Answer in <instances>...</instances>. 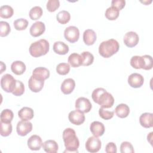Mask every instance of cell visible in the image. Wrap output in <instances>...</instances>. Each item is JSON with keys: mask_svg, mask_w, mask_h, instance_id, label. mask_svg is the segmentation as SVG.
I'll list each match as a JSON object with an SVG mask.
<instances>
[{"mask_svg": "<svg viewBox=\"0 0 153 153\" xmlns=\"http://www.w3.org/2000/svg\"><path fill=\"white\" fill-rule=\"evenodd\" d=\"M45 30V26L42 22H36L30 27V34L33 37L41 36Z\"/></svg>", "mask_w": 153, "mask_h": 153, "instance_id": "9a60e30c", "label": "cell"}, {"mask_svg": "<svg viewBox=\"0 0 153 153\" xmlns=\"http://www.w3.org/2000/svg\"><path fill=\"white\" fill-rule=\"evenodd\" d=\"M75 87V82L72 78L65 79L61 84V91L65 94H71Z\"/></svg>", "mask_w": 153, "mask_h": 153, "instance_id": "e0dca14e", "label": "cell"}, {"mask_svg": "<svg viewBox=\"0 0 153 153\" xmlns=\"http://www.w3.org/2000/svg\"><path fill=\"white\" fill-rule=\"evenodd\" d=\"M32 130V124L28 121L22 120L17 123L16 131L19 135L25 136Z\"/></svg>", "mask_w": 153, "mask_h": 153, "instance_id": "30bf717a", "label": "cell"}, {"mask_svg": "<svg viewBox=\"0 0 153 153\" xmlns=\"http://www.w3.org/2000/svg\"><path fill=\"white\" fill-rule=\"evenodd\" d=\"M11 31L10 25L4 21L0 22V36L1 37L7 36Z\"/></svg>", "mask_w": 153, "mask_h": 153, "instance_id": "8d00e7d4", "label": "cell"}, {"mask_svg": "<svg viewBox=\"0 0 153 153\" xmlns=\"http://www.w3.org/2000/svg\"><path fill=\"white\" fill-rule=\"evenodd\" d=\"M65 38L71 43L76 42L79 37V30L76 26H70L64 31Z\"/></svg>", "mask_w": 153, "mask_h": 153, "instance_id": "8992f818", "label": "cell"}, {"mask_svg": "<svg viewBox=\"0 0 153 153\" xmlns=\"http://www.w3.org/2000/svg\"><path fill=\"white\" fill-rule=\"evenodd\" d=\"M60 6L59 0H49L46 5L47 9L50 12L55 11Z\"/></svg>", "mask_w": 153, "mask_h": 153, "instance_id": "b9f144b4", "label": "cell"}, {"mask_svg": "<svg viewBox=\"0 0 153 153\" xmlns=\"http://www.w3.org/2000/svg\"><path fill=\"white\" fill-rule=\"evenodd\" d=\"M120 152L121 153H133L134 150L133 145L129 142H123L120 145Z\"/></svg>", "mask_w": 153, "mask_h": 153, "instance_id": "f35d334b", "label": "cell"}, {"mask_svg": "<svg viewBox=\"0 0 153 153\" xmlns=\"http://www.w3.org/2000/svg\"><path fill=\"white\" fill-rule=\"evenodd\" d=\"M44 81L38 79L32 75L28 81V86L29 89L35 93L39 92L43 88Z\"/></svg>", "mask_w": 153, "mask_h": 153, "instance_id": "5bb4252c", "label": "cell"}, {"mask_svg": "<svg viewBox=\"0 0 153 153\" xmlns=\"http://www.w3.org/2000/svg\"><path fill=\"white\" fill-rule=\"evenodd\" d=\"M70 66L67 63H60L56 67V72L62 75H65L69 73Z\"/></svg>", "mask_w": 153, "mask_h": 153, "instance_id": "d590c367", "label": "cell"}, {"mask_svg": "<svg viewBox=\"0 0 153 153\" xmlns=\"http://www.w3.org/2000/svg\"><path fill=\"white\" fill-rule=\"evenodd\" d=\"M42 13L43 11L41 7L39 6H35L30 10L29 14L31 20H36L42 16Z\"/></svg>", "mask_w": 153, "mask_h": 153, "instance_id": "f546056e", "label": "cell"}, {"mask_svg": "<svg viewBox=\"0 0 153 153\" xmlns=\"http://www.w3.org/2000/svg\"><path fill=\"white\" fill-rule=\"evenodd\" d=\"M129 85L133 88H139L143 84V76L138 73H133L129 75L127 79Z\"/></svg>", "mask_w": 153, "mask_h": 153, "instance_id": "7c38bea8", "label": "cell"}, {"mask_svg": "<svg viewBox=\"0 0 153 153\" xmlns=\"http://www.w3.org/2000/svg\"><path fill=\"white\" fill-rule=\"evenodd\" d=\"M28 21L26 19L23 18L18 19L16 20L13 23L14 28L17 30H23L26 29L28 26Z\"/></svg>", "mask_w": 153, "mask_h": 153, "instance_id": "e575fe53", "label": "cell"}, {"mask_svg": "<svg viewBox=\"0 0 153 153\" xmlns=\"http://www.w3.org/2000/svg\"><path fill=\"white\" fill-rule=\"evenodd\" d=\"M91 97L93 101L102 108H110L114 103V98L112 95L103 88L94 89L92 92Z\"/></svg>", "mask_w": 153, "mask_h": 153, "instance_id": "6da1fadb", "label": "cell"}, {"mask_svg": "<svg viewBox=\"0 0 153 153\" xmlns=\"http://www.w3.org/2000/svg\"><path fill=\"white\" fill-rule=\"evenodd\" d=\"M26 68L25 64L23 62L19 60L13 62L11 65V71L17 75L23 74L25 72Z\"/></svg>", "mask_w": 153, "mask_h": 153, "instance_id": "603a6c76", "label": "cell"}, {"mask_svg": "<svg viewBox=\"0 0 153 153\" xmlns=\"http://www.w3.org/2000/svg\"><path fill=\"white\" fill-rule=\"evenodd\" d=\"M50 44L45 39H41L31 44L29 47L30 54L33 57L45 55L49 51Z\"/></svg>", "mask_w": 153, "mask_h": 153, "instance_id": "277c9868", "label": "cell"}, {"mask_svg": "<svg viewBox=\"0 0 153 153\" xmlns=\"http://www.w3.org/2000/svg\"><path fill=\"white\" fill-rule=\"evenodd\" d=\"M117 151V146L114 142H109L106 145L105 147V152L106 153H116Z\"/></svg>", "mask_w": 153, "mask_h": 153, "instance_id": "ee69618b", "label": "cell"}, {"mask_svg": "<svg viewBox=\"0 0 153 153\" xmlns=\"http://www.w3.org/2000/svg\"><path fill=\"white\" fill-rule=\"evenodd\" d=\"M90 130L94 136L100 137L104 134L105 128L102 123L96 121L91 123Z\"/></svg>", "mask_w": 153, "mask_h": 153, "instance_id": "2e32d148", "label": "cell"}, {"mask_svg": "<svg viewBox=\"0 0 153 153\" xmlns=\"http://www.w3.org/2000/svg\"><path fill=\"white\" fill-rule=\"evenodd\" d=\"M56 19L59 23L65 25L69 22L71 19V14L68 11L62 10L57 13L56 16Z\"/></svg>", "mask_w": 153, "mask_h": 153, "instance_id": "4316f807", "label": "cell"}, {"mask_svg": "<svg viewBox=\"0 0 153 153\" xmlns=\"http://www.w3.org/2000/svg\"><path fill=\"white\" fill-rule=\"evenodd\" d=\"M85 115L84 113L78 109L71 111L68 115L69 121L76 126H79L85 121Z\"/></svg>", "mask_w": 153, "mask_h": 153, "instance_id": "ba28073f", "label": "cell"}, {"mask_svg": "<svg viewBox=\"0 0 153 153\" xmlns=\"http://www.w3.org/2000/svg\"><path fill=\"white\" fill-rule=\"evenodd\" d=\"M85 146L88 152L95 153L100 149L102 143L100 140L97 137L91 136L86 141Z\"/></svg>", "mask_w": 153, "mask_h": 153, "instance_id": "52a82bcc", "label": "cell"}, {"mask_svg": "<svg viewBox=\"0 0 153 153\" xmlns=\"http://www.w3.org/2000/svg\"><path fill=\"white\" fill-rule=\"evenodd\" d=\"M18 116L22 120L29 121L33 118L34 112L30 108L23 107L18 112Z\"/></svg>", "mask_w": 153, "mask_h": 153, "instance_id": "44dd1931", "label": "cell"}, {"mask_svg": "<svg viewBox=\"0 0 153 153\" xmlns=\"http://www.w3.org/2000/svg\"><path fill=\"white\" fill-rule=\"evenodd\" d=\"M0 126H1L0 133L2 136L6 137L9 136L13 130V127L11 123H3L1 121Z\"/></svg>", "mask_w": 153, "mask_h": 153, "instance_id": "1f68e13d", "label": "cell"}, {"mask_svg": "<svg viewBox=\"0 0 153 153\" xmlns=\"http://www.w3.org/2000/svg\"><path fill=\"white\" fill-rule=\"evenodd\" d=\"M25 92V85L23 83L19 80L16 81V84L12 93L16 96H22Z\"/></svg>", "mask_w": 153, "mask_h": 153, "instance_id": "74e56055", "label": "cell"}, {"mask_svg": "<svg viewBox=\"0 0 153 153\" xmlns=\"http://www.w3.org/2000/svg\"><path fill=\"white\" fill-rule=\"evenodd\" d=\"M126 5L124 0H113L111 2V6L117 8L119 11L122 10Z\"/></svg>", "mask_w": 153, "mask_h": 153, "instance_id": "7bdbcfd3", "label": "cell"}, {"mask_svg": "<svg viewBox=\"0 0 153 153\" xmlns=\"http://www.w3.org/2000/svg\"><path fill=\"white\" fill-rule=\"evenodd\" d=\"M119 12L120 11L117 8L111 6L107 8L105 15L107 19L109 20H115L118 17Z\"/></svg>", "mask_w": 153, "mask_h": 153, "instance_id": "f1b7e54d", "label": "cell"}, {"mask_svg": "<svg viewBox=\"0 0 153 153\" xmlns=\"http://www.w3.org/2000/svg\"><path fill=\"white\" fill-rule=\"evenodd\" d=\"M63 139L66 150L63 152H78L79 141L72 128H67L63 132Z\"/></svg>", "mask_w": 153, "mask_h": 153, "instance_id": "7a4b0ae2", "label": "cell"}, {"mask_svg": "<svg viewBox=\"0 0 153 153\" xmlns=\"http://www.w3.org/2000/svg\"><path fill=\"white\" fill-rule=\"evenodd\" d=\"M139 35L134 32L130 31L127 32L124 36V44L130 48L135 47L139 42Z\"/></svg>", "mask_w": 153, "mask_h": 153, "instance_id": "8fae6325", "label": "cell"}, {"mask_svg": "<svg viewBox=\"0 0 153 153\" xmlns=\"http://www.w3.org/2000/svg\"><path fill=\"white\" fill-rule=\"evenodd\" d=\"M120 45L114 39H110L102 42L99 46V53L104 58H109L118 52Z\"/></svg>", "mask_w": 153, "mask_h": 153, "instance_id": "3957f363", "label": "cell"}, {"mask_svg": "<svg viewBox=\"0 0 153 153\" xmlns=\"http://www.w3.org/2000/svg\"><path fill=\"white\" fill-rule=\"evenodd\" d=\"M16 81L11 75L6 74L1 78V88L7 93H12L16 86Z\"/></svg>", "mask_w": 153, "mask_h": 153, "instance_id": "5b68a950", "label": "cell"}, {"mask_svg": "<svg viewBox=\"0 0 153 153\" xmlns=\"http://www.w3.org/2000/svg\"><path fill=\"white\" fill-rule=\"evenodd\" d=\"M143 60V69L144 70H150L152 68V57L149 55L142 56Z\"/></svg>", "mask_w": 153, "mask_h": 153, "instance_id": "ab89813d", "label": "cell"}, {"mask_svg": "<svg viewBox=\"0 0 153 153\" xmlns=\"http://www.w3.org/2000/svg\"><path fill=\"white\" fill-rule=\"evenodd\" d=\"M153 114L152 113L145 112L142 114L139 117V123L144 128H151L153 126L152 124Z\"/></svg>", "mask_w": 153, "mask_h": 153, "instance_id": "d6986e66", "label": "cell"}, {"mask_svg": "<svg viewBox=\"0 0 153 153\" xmlns=\"http://www.w3.org/2000/svg\"><path fill=\"white\" fill-rule=\"evenodd\" d=\"M115 112L117 117L121 118H124L129 115L130 108L127 105L121 103L117 106L115 109Z\"/></svg>", "mask_w": 153, "mask_h": 153, "instance_id": "d4e9b609", "label": "cell"}, {"mask_svg": "<svg viewBox=\"0 0 153 153\" xmlns=\"http://www.w3.org/2000/svg\"><path fill=\"white\" fill-rule=\"evenodd\" d=\"M130 65L134 69H142L143 66V60L142 56H133L130 59Z\"/></svg>", "mask_w": 153, "mask_h": 153, "instance_id": "d6a6232c", "label": "cell"}, {"mask_svg": "<svg viewBox=\"0 0 153 153\" xmlns=\"http://www.w3.org/2000/svg\"><path fill=\"white\" fill-rule=\"evenodd\" d=\"M82 59V66H87L91 65L94 61L93 55L89 51H84L81 54Z\"/></svg>", "mask_w": 153, "mask_h": 153, "instance_id": "836d02e7", "label": "cell"}, {"mask_svg": "<svg viewBox=\"0 0 153 153\" xmlns=\"http://www.w3.org/2000/svg\"><path fill=\"white\" fill-rule=\"evenodd\" d=\"M68 63L73 68H78L82 65V59L80 54L74 53L70 54L68 59Z\"/></svg>", "mask_w": 153, "mask_h": 153, "instance_id": "484cf974", "label": "cell"}, {"mask_svg": "<svg viewBox=\"0 0 153 153\" xmlns=\"http://www.w3.org/2000/svg\"><path fill=\"white\" fill-rule=\"evenodd\" d=\"M99 114L100 118H102L103 120H108L111 119L114 115V111H108L104 108H100L99 110Z\"/></svg>", "mask_w": 153, "mask_h": 153, "instance_id": "60d3db41", "label": "cell"}, {"mask_svg": "<svg viewBox=\"0 0 153 153\" xmlns=\"http://www.w3.org/2000/svg\"><path fill=\"white\" fill-rule=\"evenodd\" d=\"M53 48L54 53L60 55H65L69 51L68 45L62 41L55 42L53 44Z\"/></svg>", "mask_w": 153, "mask_h": 153, "instance_id": "7402d4cb", "label": "cell"}, {"mask_svg": "<svg viewBox=\"0 0 153 153\" xmlns=\"http://www.w3.org/2000/svg\"><path fill=\"white\" fill-rule=\"evenodd\" d=\"M75 108L83 113H87L91 111L92 105L87 98L80 97L75 101Z\"/></svg>", "mask_w": 153, "mask_h": 153, "instance_id": "9c48e42d", "label": "cell"}, {"mask_svg": "<svg viewBox=\"0 0 153 153\" xmlns=\"http://www.w3.org/2000/svg\"><path fill=\"white\" fill-rule=\"evenodd\" d=\"M152 133H153V132H151L147 136V140H148V141L149 142V143L151 145H152V140H152Z\"/></svg>", "mask_w": 153, "mask_h": 153, "instance_id": "f6af8a7d", "label": "cell"}, {"mask_svg": "<svg viewBox=\"0 0 153 153\" xmlns=\"http://www.w3.org/2000/svg\"><path fill=\"white\" fill-rule=\"evenodd\" d=\"M13 117L14 114L10 109H4L1 113V121L3 123H11L13 119Z\"/></svg>", "mask_w": 153, "mask_h": 153, "instance_id": "4dcf8cb0", "label": "cell"}, {"mask_svg": "<svg viewBox=\"0 0 153 153\" xmlns=\"http://www.w3.org/2000/svg\"><path fill=\"white\" fill-rule=\"evenodd\" d=\"M42 148L48 153H56L59 149L58 144L54 140H47L45 141L42 143Z\"/></svg>", "mask_w": 153, "mask_h": 153, "instance_id": "cb8c5ba5", "label": "cell"}, {"mask_svg": "<svg viewBox=\"0 0 153 153\" xmlns=\"http://www.w3.org/2000/svg\"><path fill=\"white\" fill-rule=\"evenodd\" d=\"M14 14L13 8L8 5H2L0 7V16L3 19H8Z\"/></svg>", "mask_w": 153, "mask_h": 153, "instance_id": "83f0119b", "label": "cell"}, {"mask_svg": "<svg viewBox=\"0 0 153 153\" xmlns=\"http://www.w3.org/2000/svg\"><path fill=\"white\" fill-rule=\"evenodd\" d=\"M32 75L38 79L45 81L49 78L50 71L45 68L38 67L33 71Z\"/></svg>", "mask_w": 153, "mask_h": 153, "instance_id": "ac0fdd59", "label": "cell"}, {"mask_svg": "<svg viewBox=\"0 0 153 153\" xmlns=\"http://www.w3.org/2000/svg\"><path fill=\"white\" fill-rule=\"evenodd\" d=\"M96 33L92 29H87L83 33V41L87 45H93L96 41Z\"/></svg>", "mask_w": 153, "mask_h": 153, "instance_id": "ffe728a7", "label": "cell"}, {"mask_svg": "<svg viewBox=\"0 0 153 153\" xmlns=\"http://www.w3.org/2000/svg\"><path fill=\"white\" fill-rule=\"evenodd\" d=\"M27 146L30 150L38 151L42 146V139L40 136L33 134L32 135L27 141Z\"/></svg>", "mask_w": 153, "mask_h": 153, "instance_id": "4fadbf2b", "label": "cell"}]
</instances>
